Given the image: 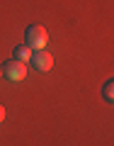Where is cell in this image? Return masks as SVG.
Masks as SVG:
<instances>
[{
    "label": "cell",
    "mask_w": 114,
    "mask_h": 146,
    "mask_svg": "<svg viewBox=\"0 0 114 146\" xmlns=\"http://www.w3.org/2000/svg\"><path fill=\"white\" fill-rule=\"evenodd\" d=\"M46 44H49V32L44 25H32L27 29V46L32 51H42V49H46Z\"/></svg>",
    "instance_id": "6da1fadb"
},
{
    "label": "cell",
    "mask_w": 114,
    "mask_h": 146,
    "mask_svg": "<svg viewBox=\"0 0 114 146\" xmlns=\"http://www.w3.org/2000/svg\"><path fill=\"white\" fill-rule=\"evenodd\" d=\"M102 95H104V100H107V102H112V100H114V83H112V80H107V83H104Z\"/></svg>",
    "instance_id": "5b68a950"
},
{
    "label": "cell",
    "mask_w": 114,
    "mask_h": 146,
    "mask_svg": "<svg viewBox=\"0 0 114 146\" xmlns=\"http://www.w3.org/2000/svg\"><path fill=\"white\" fill-rule=\"evenodd\" d=\"M32 54H34V51H32L27 44H24V46H22V44H20V46H15V58H17V61H24L27 63L32 58Z\"/></svg>",
    "instance_id": "277c9868"
},
{
    "label": "cell",
    "mask_w": 114,
    "mask_h": 146,
    "mask_svg": "<svg viewBox=\"0 0 114 146\" xmlns=\"http://www.w3.org/2000/svg\"><path fill=\"white\" fill-rule=\"evenodd\" d=\"M29 61H32V66H34L36 71H42V73H46V71L53 68V56L49 51H44V49H42V51H34Z\"/></svg>",
    "instance_id": "3957f363"
},
{
    "label": "cell",
    "mask_w": 114,
    "mask_h": 146,
    "mask_svg": "<svg viewBox=\"0 0 114 146\" xmlns=\"http://www.w3.org/2000/svg\"><path fill=\"white\" fill-rule=\"evenodd\" d=\"M5 119V107H3V105H0V122Z\"/></svg>",
    "instance_id": "8992f818"
},
{
    "label": "cell",
    "mask_w": 114,
    "mask_h": 146,
    "mask_svg": "<svg viewBox=\"0 0 114 146\" xmlns=\"http://www.w3.org/2000/svg\"><path fill=\"white\" fill-rule=\"evenodd\" d=\"M3 76L10 80H24L27 78V63L24 61H17V58H12V61L3 63Z\"/></svg>",
    "instance_id": "7a4b0ae2"
},
{
    "label": "cell",
    "mask_w": 114,
    "mask_h": 146,
    "mask_svg": "<svg viewBox=\"0 0 114 146\" xmlns=\"http://www.w3.org/2000/svg\"><path fill=\"white\" fill-rule=\"evenodd\" d=\"M0 76H3V68H0Z\"/></svg>",
    "instance_id": "52a82bcc"
}]
</instances>
